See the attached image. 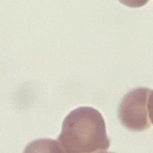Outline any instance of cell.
Masks as SVG:
<instances>
[{
	"label": "cell",
	"mask_w": 153,
	"mask_h": 153,
	"mask_svg": "<svg viewBox=\"0 0 153 153\" xmlns=\"http://www.w3.org/2000/svg\"><path fill=\"white\" fill-rule=\"evenodd\" d=\"M147 109H148L149 120L151 123L153 124V90H151L150 92L148 100V104H147Z\"/></svg>",
	"instance_id": "5"
},
{
	"label": "cell",
	"mask_w": 153,
	"mask_h": 153,
	"mask_svg": "<svg viewBox=\"0 0 153 153\" xmlns=\"http://www.w3.org/2000/svg\"><path fill=\"white\" fill-rule=\"evenodd\" d=\"M58 141L64 153H97L110 146L102 114L87 106L75 109L65 118Z\"/></svg>",
	"instance_id": "1"
},
{
	"label": "cell",
	"mask_w": 153,
	"mask_h": 153,
	"mask_svg": "<svg viewBox=\"0 0 153 153\" xmlns=\"http://www.w3.org/2000/svg\"><path fill=\"white\" fill-rule=\"evenodd\" d=\"M118 1L127 7L138 8L144 6L149 0H118Z\"/></svg>",
	"instance_id": "4"
},
{
	"label": "cell",
	"mask_w": 153,
	"mask_h": 153,
	"mask_svg": "<svg viewBox=\"0 0 153 153\" xmlns=\"http://www.w3.org/2000/svg\"><path fill=\"white\" fill-rule=\"evenodd\" d=\"M97 153H114V152H106V151H102V152H100Z\"/></svg>",
	"instance_id": "6"
},
{
	"label": "cell",
	"mask_w": 153,
	"mask_h": 153,
	"mask_svg": "<svg viewBox=\"0 0 153 153\" xmlns=\"http://www.w3.org/2000/svg\"><path fill=\"white\" fill-rule=\"evenodd\" d=\"M23 153H64L58 141L51 139H40L30 142Z\"/></svg>",
	"instance_id": "3"
},
{
	"label": "cell",
	"mask_w": 153,
	"mask_h": 153,
	"mask_svg": "<svg viewBox=\"0 0 153 153\" xmlns=\"http://www.w3.org/2000/svg\"><path fill=\"white\" fill-rule=\"evenodd\" d=\"M151 89L137 88L124 96L120 104L118 117L122 124L127 129L140 132L151 126L148 104Z\"/></svg>",
	"instance_id": "2"
}]
</instances>
